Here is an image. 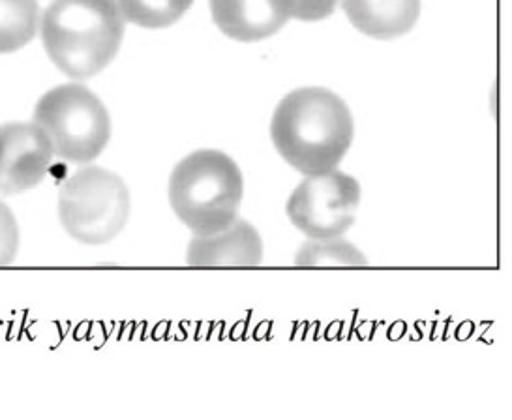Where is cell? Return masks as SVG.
<instances>
[{"label": "cell", "mask_w": 512, "mask_h": 420, "mask_svg": "<svg viewBox=\"0 0 512 420\" xmlns=\"http://www.w3.org/2000/svg\"><path fill=\"white\" fill-rule=\"evenodd\" d=\"M289 19L321 21L336 10L338 0H280Z\"/></svg>", "instance_id": "15"}, {"label": "cell", "mask_w": 512, "mask_h": 420, "mask_svg": "<svg viewBox=\"0 0 512 420\" xmlns=\"http://www.w3.org/2000/svg\"><path fill=\"white\" fill-rule=\"evenodd\" d=\"M242 173L220 150H196L181 160L169 179V203L194 235H214L237 220Z\"/></svg>", "instance_id": "3"}, {"label": "cell", "mask_w": 512, "mask_h": 420, "mask_svg": "<svg viewBox=\"0 0 512 420\" xmlns=\"http://www.w3.org/2000/svg\"><path fill=\"white\" fill-rule=\"evenodd\" d=\"M347 19L376 40L404 36L421 15V0H342Z\"/></svg>", "instance_id": "10"}, {"label": "cell", "mask_w": 512, "mask_h": 420, "mask_svg": "<svg viewBox=\"0 0 512 420\" xmlns=\"http://www.w3.org/2000/svg\"><path fill=\"white\" fill-rule=\"evenodd\" d=\"M19 248V229L14 212L0 201V267L12 265Z\"/></svg>", "instance_id": "14"}, {"label": "cell", "mask_w": 512, "mask_h": 420, "mask_svg": "<svg viewBox=\"0 0 512 420\" xmlns=\"http://www.w3.org/2000/svg\"><path fill=\"white\" fill-rule=\"evenodd\" d=\"M130 216L124 180L102 167H83L62 184L59 218L66 233L81 244L100 246L115 239Z\"/></svg>", "instance_id": "5"}, {"label": "cell", "mask_w": 512, "mask_h": 420, "mask_svg": "<svg viewBox=\"0 0 512 420\" xmlns=\"http://www.w3.org/2000/svg\"><path fill=\"white\" fill-rule=\"evenodd\" d=\"M55 154L72 164H91L111 137L106 105L83 85H61L46 92L34 111Z\"/></svg>", "instance_id": "4"}, {"label": "cell", "mask_w": 512, "mask_h": 420, "mask_svg": "<svg viewBox=\"0 0 512 420\" xmlns=\"http://www.w3.org/2000/svg\"><path fill=\"white\" fill-rule=\"evenodd\" d=\"M216 27L237 42H259L289 21L280 0H211Z\"/></svg>", "instance_id": "9"}, {"label": "cell", "mask_w": 512, "mask_h": 420, "mask_svg": "<svg viewBox=\"0 0 512 420\" xmlns=\"http://www.w3.org/2000/svg\"><path fill=\"white\" fill-rule=\"evenodd\" d=\"M361 186L342 171L308 175L287 201L291 224L308 239L342 237L357 218Z\"/></svg>", "instance_id": "6"}, {"label": "cell", "mask_w": 512, "mask_h": 420, "mask_svg": "<svg viewBox=\"0 0 512 420\" xmlns=\"http://www.w3.org/2000/svg\"><path fill=\"white\" fill-rule=\"evenodd\" d=\"M353 117L346 102L327 89L293 90L271 122L274 147L304 175L336 169L353 141Z\"/></svg>", "instance_id": "1"}, {"label": "cell", "mask_w": 512, "mask_h": 420, "mask_svg": "<svg viewBox=\"0 0 512 420\" xmlns=\"http://www.w3.org/2000/svg\"><path fill=\"white\" fill-rule=\"evenodd\" d=\"M124 17L117 0H53L42 17V40L53 64L74 79L100 74L117 57Z\"/></svg>", "instance_id": "2"}, {"label": "cell", "mask_w": 512, "mask_h": 420, "mask_svg": "<svg viewBox=\"0 0 512 420\" xmlns=\"http://www.w3.org/2000/svg\"><path fill=\"white\" fill-rule=\"evenodd\" d=\"M297 267H366L368 259L351 242L334 239H310L295 257Z\"/></svg>", "instance_id": "12"}, {"label": "cell", "mask_w": 512, "mask_h": 420, "mask_svg": "<svg viewBox=\"0 0 512 420\" xmlns=\"http://www.w3.org/2000/svg\"><path fill=\"white\" fill-rule=\"evenodd\" d=\"M38 0H0V53H14L36 36Z\"/></svg>", "instance_id": "11"}, {"label": "cell", "mask_w": 512, "mask_h": 420, "mask_svg": "<svg viewBox=\"0 0 512 420\" xmlns=\"http://www.w3.org/2000/svg\"><path fill=\"white\" fill-rule=\"evenodd\" d=\"M190 267H257L263 261V240L254 225L237 218L214 235H194L188 244Z\"/></svg>", "instance_id": "8"}, {"label": "cell", "mask_w": 512, "mask_h": 420, "mask_svg": "<svg viewBox=\"0 0 512 420\" xmlns=\"http://www.w3.org/2000/svg\"><path fill=\"white\" fill-rule=\"evenodd\" d=\"M124 21L141 29H166L190 10L194 0H117Z\"/></svg>", "instance_id": "13"}, {"label": "cell", "mask_w": 512, "mask_h": 420, "mask_svg": "<svg viewBox=\"0 0 512 420\" xmlns=\"http://www.w3.org/2000/svg\"><path fill=\"white\" fill-rule=\"evenodd\" d=\"M53 145L36 122L0 126V192L21 194L38 186L49 171Z\"/></svg>", "instance_id": "7"}]
</instances>
